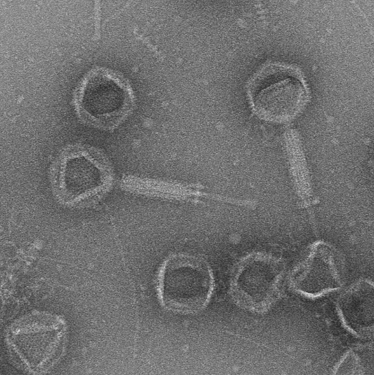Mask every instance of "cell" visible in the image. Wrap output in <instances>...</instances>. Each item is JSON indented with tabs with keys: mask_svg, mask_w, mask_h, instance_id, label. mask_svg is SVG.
Listing matches in <instances>:
<instances>
[{
	"mask_svg": "<svg viewBox=\"0 0 374 375\" xmlns=\"http://www.w3.org/2000/svg\"><path fill=\"white\" fill-rule=\"evenodd\" d=\"M159 297L168 310L192 314L208 303L214 279L207 263L189 254L170 255L162 263L158 282Z\"/></svg>",
	"mask_w": 374,
	"mask_h": 375,
	"instance_id": "cell-3",
	"label": "cell"
},
{
	"mask_svg": "<svg viewBox=\"0 0 374 375\" xmlns=\"http://www.w3.org/2000/svg\"><path fill=\"white\" fill-rule=\"evenodd\" d=\"M113 173L105 157L94 148L75 145L57 159L51 173L57 198L71 207L88 205L112 186Z\"/></svg>",
	"mask_w": 374,
	"mask_h": 375,
	"instance_id": "cell-1",
	"label": "cell"
},
{
	"mask_svg": "<svg viewBox=\"0 0 374 375\" xmlns=\"http://www.w3.org/2000/svg\"><path fill=\"white\" fill-rule=\"evenodd\" d=\"M361 359L353 352H348L340 363L336 373L340 374H355L361 373L360 368L363 367Z\"/></svg>",
	"mask_w": 374,
	"mask_h": 375,
	"instance_id": "cell-8",
	"label": "cell"
},
{
	"mask_svg": "<svg viewBox=\"0 0 374 375\" xmlns=\"http://www.w3.org/2000/svg\"><path fill=\"white\" fill-rule=\"evenodd\" d=\"M284 266L268 255L254 253L242 259L235 270L231 292L242 307L254 312L267 310L279 297Z\"/></svg>",
	"mask_w": 374,
	"mask_h": 375,
	"instance_id": "cell-5",
	"label": "cell"
},
{
	"mask_svg": "<svg viewBox=\"0 0 374 375\" xmlns=\"http://www.w3.org/2000/svg\"><path fill=\"white\" fill-rule=\"evenodd\" d=\"M340 281V270L335 255L324 244L314 246L290 276L292 287L310 297L336 289L341 285Z\"/></svg>",
	"mask_w": 374,
	"mask_h": 375,
	"instance_id": "cell-6",
	"label": "cell"
},
{
	"mask_svg": "<svg viewBox=\"0 0 374 375\" xmlns=\"http://www.w3.org/2000/svg\"><path fill=\"white\" fill-rule=\"evenodd\" d=\"M135 96L128 81L110 68L97 67L78 83L73 103L79 117L101 129L119 126L131 113Z\"/></svg>",
	"mask_w": 374,
	"mask_h": 375,
	"instance_id": "cell-2",
	"label": "cell"
},
{
	"mask_svg": "<svg viewBox=\"0 0 374 375\" xmlns=\"http://www.w3.org/2000/svg\"><path fill=\"white\" fill-rule=\"evenodd\" d=\"M248 94L255 113L275 122L290 120L307 99L306 86L299 75L292 68L280 64L262 68L251 81Z\"/></svg>",
	"mask_w": 374,
	"mask_h": 375,
	"instance_id": "cell-4",
	"label": "cell"
},
{
	"mask_svg": "<svg viewBox=\"0 0 374 375\" xmlns=\"http://www.w3.org/2000/svg\"><path fill=\"white\" fill-rule=\"evenodd\" d=\"M360 281L345 291L338 302V309L345 326L353 333L368 335L373 327V287Z\"/></svg>",
	"mask_w": 374,
	"mask_h": 375,
	"instance_id": "cell-7",
	"label": "cell"
}]
</instances>
